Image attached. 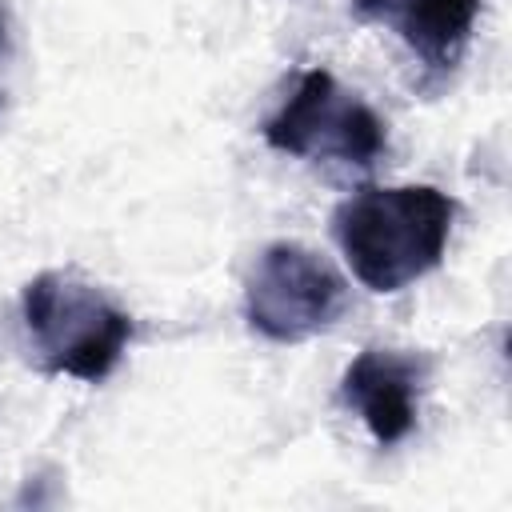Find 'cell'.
<instances>
[{
  "instance_id": "6da1fadb",
  "label": "cell",
  "mask_w": 512,
  "mask_h": 512,
  "mask_svg": "<svg viewBox=\"0 0 512 512\" xmlns=\"http://www.w3.org/2000/svg\"><path fill=\"white\" fill-rule=\"evenodd\" d=\"M456 200L432 184H368L332 212L336 244L368 292H400L428 276L448 248Z\"/></svg>"
},
{
  "instance_id": "7a4b0ae2",
  "label": "cell",
  "mask_w": 512,
  "mask_h": 512,
  "mask_svg": "<svg viewBox=\"0 0 512 512\" xmlns=\"http://www.w3.org/2000/svg\"><path fill=\"white\" fill-rule=\"evenodd\" d=\"M32 352L48 376L100 384L132 340V316L76 272H40L20 296Z\"/></svg>"
},
{
  "instance_id": "3957f363",
  "label": "cell",
  "mask_w": 512,
  "mask_h": 512,
  "mask_svg": "<svg viewBox=\"0 0 512 512\" xmlns=\"http://www.w3.org/2000/svg\"><path fill=\"white\" fill-rule=\"evenodd\" d=\"M268 148L296 160L372 168L388 152V124L328 68H308L292 96L264 120Z\"/></svg>"
},
{
  "instance_id": "277c9868",
  "label": "cell",
  "mask_w": 512,
  "mask_h": 512,
  "mask_svg": "<svg viewBox=\"0 0 512 512\" xmlns=\"http://www.w3.org/2000/svg\"><path fill=\"white\" fill-rule=\"evenodd\" d=\"M348 280L296 240L268 244L244 284V320L272 344H300L348 312Z\"/></svg>"
},
{
  "instance_id": "5b68a950",
  "label": "cell",
  "mask_w": 512,
  "mask_h": 512,
  "mask_svg": "<svg viewBox=\"0 0 512 512\" xmlns=\"http://www.w3.org/2000/svg\"><path fill=\"white\" fill-rule=\"evenodd\" d=\"M432 376L424 352L400 348H364L340 376V400L368 424L380 448L400 444L420 416V392Z\"/></svg>"
},
{
  "instance_id": "8992f818",
  "label": "cell",
  "mask_w": 512,
  "mask_h": 512,
  "mask_svg": "<svg viewBox=\"0 0 512 512\" xmlns=\"http://www.w3.org/2000/svg\"><path fill=\"white\" fill-rule=\"evenodd\" d=\"M360 20L396 32L428 72H452L472 40L480 0H352Z\"/></svg>"
},
{
  "instance_id": "52a82bcc",
  "label": "cell",
  "mask_w": 512,
  "mask_h": 512,
  "mask_svg": "<svg viewBox=\"0 0 512 512\" xmlns=\"http://www.w3.org/2000/svg\"><path fill=\"white\" fill-rule=\"evenodd\" d=\"M8 48V0H0V56ZM0 104H4V92H0Z\"/></svg>"
}]
</instances>
